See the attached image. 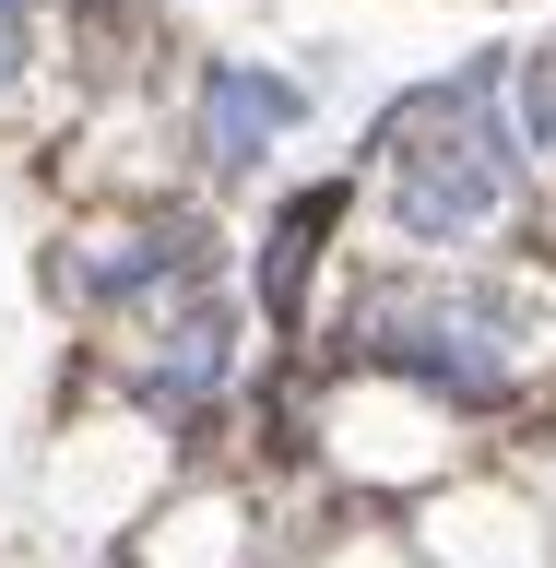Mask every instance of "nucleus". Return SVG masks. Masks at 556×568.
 Returning <instances> with one entry per match:
<instances>
[{
    "label": "nucleus",
    "instance_id": "f257e3e1",
    "mask_svg": "<svg viewBox=\"0 0 556 568\" xmlns=\"http://www.w3.org/2000/svg\"><path fill=\"white\" fill-rule=\"evenodd\" d=\"M509 95V60H462L451 83H415V95L380 119V166H391V225L415 248H462L486 237L509 190H522V142L497 119Z\"/></svg>",
    "mask_w": 556,
    "mask_h": 568
},
{
    "label": "nucleus",
    "instance_id": "f03ea898",
    "mask_svg": "<svg viewBox=\"0 0 556 568\" xmlns=\"http://www.w3.org/2000/svg\"><path fill=\"white\" fill-rule=\"evenodd\" d=\"M344 344L403 367V379H426L438 403H497L509 390V308L474 296V284H380Z\"/></svg>",
    "mask_w": 556,
    "mask_h": 568
},
{
    "label": "nucleus",
    "instance_id": "7ed1b4c3",
    "mask_svg": "<svg viewBox=\"0 0 556 568\" xmlns=\"http://www.w3.org/2000/svg\"><path fill=\"white\" fill-rule=\"evenodd\" d=\"M190 284H202V213H131L119 237H95L71 261V296H95V308H154Z\"/></svg>",
    "mask_w": 556,
    "mask_h": 568
},
{
    "label": "nucleus",
    "instance_id": "20e7f679",
    "mask_svg": "<svg viewBox=\"0 0 556 568\" xmlns=\"http://www.w3.org/2000/svg\"><path fill=\"white\" fill-rule=\"evenodd\" d=\"M296 119H309V83H284V71H261V60H213L202 71V166L213 178L261 166Z\"/></svg>",
    "mask_w": 556,
    "mask_h": 568
},
{
    "label": "nucleus",
    "instance_id": "39448f33",
    "mask_svg": "<svg viewBox=\"0 0 556 568\" xmlns=\"http://www.w3.org/2000/svg\"><path fill=\"white\" fill-rule=\"evenodd\" d=\"M225 379H237V308H225V296H178L166 344L142 355V403H154V415H202Z\"/></svg>",
    "mask_w": 556,
    "mask_h": 568
},
{
    "label": "nucleus",
    "instance_id": "423d86ee",
    "mask_svg": "<svg viewBox=\"0 0 556 568\" xmlns=\"http://www.w3.org/2000/svg\"><path fill=\"white\" fill-rule=\"evenodd\" d=\"M332 225H344V178H320V190H296V202L273 213V237H261V308H273V320L309 308V261H320Z\"/></svg>",
    "mask_w": 556,
    "mask_h": 568
},
{
    "label": "nucleus",
    "instance_id": "0eeeda50",
    "mask_svg": "<svg viewBox=\"0 0 556 568\" xmlns=\"http://www.w3.org/2000/svg\"><path fill=\"white\" fill-rule=\"evenodd\" d=\"M509 106H522V119H509V142H522V154H556V36L509 60Z\"/></svg>",
    "mask_w": 556,
    "mask_h": 568
},
{
    "label": "nucleus",
    "instance_id": "6e6552de",
    "mask_svg": "<svg viewBox=\"0 0 556 568\" xmlns=\"http://www.w3.org/2000/svg\"><path fill=\"white\" fill-rule=\"evenodd\" d=\"M24 60H36V0H0V95L24 83Z\"/></svg>",
    "mask_w": 556,
    "mask_h": 568
}]
</instances>
